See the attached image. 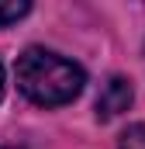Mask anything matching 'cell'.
I'll list each match as a JSON object with an SVG mask.
<instances>
[{"label":"cell","instance_id":"1","mask_svg":"<svg viewBox=\"0 0 145 149\" xmlns=\"http://www.w3.org/2000/svg\"><path fill=\"white\" fill-rule=\"evenodd\" d=\"M14 76H17V90L38 108L69 104L83 94V83H86V73L79 63H72L52 49H41V45H31L17 56Z\"/></svg>","mask_w":145,"mask_h":149},{"label":"cell","instance_id":"2","mask_svg":"<svg viewBox=\"0 0 145 149\" xmlns=\"http://www.w3.org/2000/svg\"><path fill=\"white\" fill-rule=\"evenodd\" d=\"M131 80H124V76H110L107 83L100 87V94H97V118L100 121H110V118H117L121 111H128V104H131Z\"/></svg>","mask_w":145,"mask_h":149},{"label":"cell","instance_id":"3","mask_svg":"<svg viewBox=\"0 0 145 149\" xmlns=\"http://www.w3.org/2000/svg\"><path fill=\"white\" fill-rule=\"evenodd\" d=\"M28 10H31V3H28V0H0V28H7V24L21 21Z\"/></svg>","mask_w":145,"mask_h":149},{"label":"cell","instance_id":"4","mask_svg":"<svg viewBox=\"0 0 145 149\" xmlns=\"http://www.w3.org/2000/svg\"><path fill=\"white\" fill-rule=\"evenodd\" d=\"M117 149H145V121L138 125H128L117 139Z\"/></svg>","mask_w":145,"mask_h":149},{"label":"cell","instance_id":"5","mask_svg":"<svg viewBox=\"0 0 145 149\" xmlns=\"http://www.w3.org/2000/svg\"><path fill=\"white\" fill-rule=\"evenodd\" d=\"M0 101H3V63H0Z\"/></svg>","mask_w":145,"mask_h":149}]
</instances>
